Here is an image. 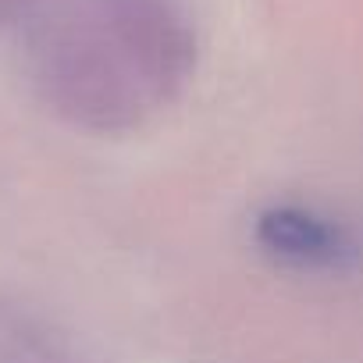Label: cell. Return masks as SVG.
Wrapping results in <instances>:
<instances>
[{
	"mask_svg": "<svg viewBox=\"0 0 363 363\" xmlns=\"http://www.w3.org/2000/svg\"><path fill=\"white\" fill-rule=\"evenodd\" d=\"M36 96L89 135H128L153 104L114 47L100 0H40L18 26Z\"/></svg>",
	"mask_w": 363,
	"mask_h": 363,
	"instance_id": "1",
	"label": "cell"
},
{
	"mask_svg": "<svg viewBox=\"0 0 363 363\" xmlns=\"http://www.w3.org/2000/svg\"><path fill=\"white\" fill-rule=\"evenodd\" d=\"M253 242L274 264L299 274H349L363 264L356 232L303 203H271L253 218Z\"/></svg>",
	"mask_w": 363,
	"mask_h": 363,
	"instance_id": "3",
	"label": "cell"
},
{
	"mask_svg": "<svg viewBox=\"0 0 363 363\" xmlns=\"http://www.w3.org/2000/svg\"><path fill=\"white\" fill-rule=\"evenodd\" d=\"M104 22L153 111L174 104L196 75L200 40L186 0H100Z\"/></svg>",
	"mask_w": 363,
	"mask_h": 363,
	"instance_id": "2",
	"label": "cell"
},
{
	"mask_svg": "<svg viewBox=\"0 0 363 363\" xmlns=\"http://www.w3.org/2000/svg\"><path fill=\"white\" fill-rule=\"evenodd\" d=\"M0 363H86L72 331L47 310L0 292Z\"/></svg>",
	"mask_w": 363,
	"mask_h": 363,
	"instance_id": "4",
	"label": "cell"
}]
</instances>
